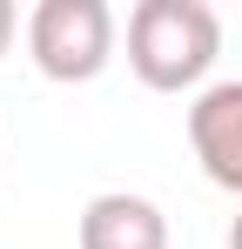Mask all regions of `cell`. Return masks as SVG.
<instances>
[{"label": "cell", "instance_id": "obj_2", "mask_svg": "<svg viewBox=\"0 0 242 249\" xmlns=\"http://www.w3.org/2000/svg\"><path fill=\"white\" fill-rule=\"evenodd\" d=\"M27 54L47 81H94L115 61V14L108 0H40L27 14Z\"/></svg>", "mask_w": 242, "mask_h": 249}, {"label": "cell", "instance_id": "obj_5", "mask_svg": "<svg viewBox=\"0 0 242 249\" xmlns=\"http://www.w3.org/2000/svg\"><path fill=\"white\" fill-rule=\"evenodd\" d=\"M14 27H20V14H14V0H0V54H7V41H14Z\"/></svg>", "mask_w": 242, "mask_h": 249}, {"label": "cell", "instance_id": "obj_4", "mask_svg": "<svg viewBox=\"0 0 242 249\" xmlns=\"http://www.w3.org/2000/svg\"><path fill=\"white\" fill-rule=\"evenodd\" d=\"M81 249H168V215L148 196L108 189L81 209Z\"/></svg>", "mask_w": 242, "mask_h": 249}, {"label": "cell", "instance_id": "obj_1", "mask_svg": "<svg viewBox=\"0 0 242 249\" xmlns=\"http://www.w3.org/2000/svg\"><path fill=\"white\" fill-rule=\"evenodd\" d=\"M222 54V14L208 0H141L128 14V68L155 94L195 88Z\"/></svg>", "mask_w": 242, "mask_h": 249}, {"label": "cell", "instance_id": "obj_6", "mask_svg": "<svg viewBox=\"0 0 242 249\" xmlns=\"http://www.w3.org/2000/svg\"><path fill=\"white\" fill-rule=\"evenodd\" d=\"M229 249H242V215H236V222H229Z\"/></svg>", "mask_w": 242, "mask_h": 249}, {"label": "cell", "instance_id": "obj_3", "mask_svg": "<svg viewBox=\"0 0 242 249\" xmlns=\"http://www.w3.org/2000/svg\"><path fill=\"white\" fill-rule=\"evenodd\" d=\"M189 142H195V162L215 189L242 196V81H215L195 94L189 108Z\"/></svg>", "mask_w": 242, "mask_h": 249}]
</instances>
